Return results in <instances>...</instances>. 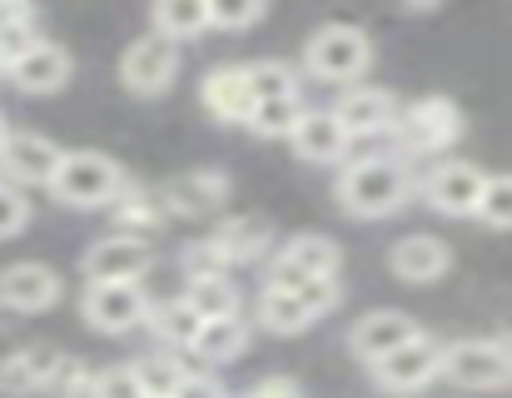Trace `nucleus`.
Returning <instances> with one entry per match:
<instances>
[{
  "label": "nucleus",
  "instance_id": "3",
  "mask_svg": "<svg viewBox=\"0 0 512 398\" xmlns=\"http://www.w3.org/2000/svg\"><path fill=\"white\" fill-rule=\"evenodd\" d=\"M304 70L324 85H339V90L358 85L373 70V35L363 25H348V20L319 25L304 40Z\"/></svg>",
  "mask_w": 512,
  "mask_h": 398
},
{
  "label": "nucleus",
  "instance_id": "32",
  "mask_svg": "<svg viewBox=\"0 0 512 398\" xmlns=\"http://www.w3.org/2000/svg\"><path fill=\"white\" fill-rule=\"evenodd\" d=\"M473 219H483V224H493V229H512V175H488Z\"/></svg>",
  "mask_w": 512,
  "mask_h": 398
},
{
  "label": "nucleus",
  "instance_id": "36",
  "mask_svg": "<svg viewBox=\"0 0 512 398\" xmlns=\"http://www.w3.org/2000/svg\"><path fill=\"white\" fill-rule=\"evenodd\" d=\"M179 264H184V274H189V279L229 274V269H224V259H219V249L209 244V234H204V239H189V244H184V254H179Z\"/></svg>",
  "mask_w": 512,
  "mask_h": 398
},
{
  "label": "nucleus",
  "instance_id": "17",
  "mask_svg": "<svg viewBox=\"0 0 512 398\" xmlns=\"http://www.w3.org/2000/svg\"><path fill=\"white\" fill-rule=\"evenodd\" d=\"M413 334H423L413 314H403V309H373V314H363L348 329V349H353V359H363L373 369L378 359H388L393 349H403Z\"/></svg>",
  "mask_w": 512,
  "mask_h": 398
},
{
  "label": "nucleus",
  "instance_id": "16",
  "mask_svg": "<svg viewBox=\"0 0 512 398\" xmlns=\"http://www.w3.org/2000/svg\"><path fill=\"white\" fill-rule=\"evenodd\" d=\"M10 85L15 90H25V95H55V90H65L70 85V75H75V60H70V50L65 45H55V40H35L20 60H10Z\"/></svg>",
  "mask_w": 512,
  "mask_h": 398
},
{
  "label": "nucleus",
  "instance_id": "33",
  "mask_svg": "<svg viewBox=\"0 0 512 398\" xmlns=\"http://www.w3.org/2000/svg\"><path fill=\"white\" fill-rule=\"evenodd\" d=\"M264 20V0H209V30H249Z\"/></svg>",
  "mask_w": 512,
  "mask_h": 398
},
{
  "label": "nucleus",
  "instance_id": "37",
  "mask_svg": "<svg viewBox=\"0 0 512 398\" xmlns=\"http://www.w3.org/2000/svg\"><path fill=\"white\" fill-rule=\"evenodd\" d=\"M30 224V199L15 185H0V239H15Z\"/></svg>",
  "mask_w": 512,
  "mask_h": 398
},
{
  "label": "nucleus",
  "instance_id": "18",
  "mask_svg": "<svg viewBox=\"0 0 512 398\" xmlns=\"http://www.w3.org/2000/svg\"><path fill=\"white\" fill-rule=\"evenodd\" d=\"M388 269H393V279H403V284H438V279L453 269V249H448V239H438V234H403V239L388 249Z\"/></svg>",
  "mask_w": 512,
  "mask_h": 398
},
{
  "label": "nucleus",
  "instance_id": "27",
  "mask_svg": "<svg viewBox=\"0 0 512 398\" xmlns=\"http://www.w3.org/2000/svg\"><path fill=\"white\" fill-rule=\"evenodd\" d=\"M254 319H259V329H269V334H304V329H314L319 319L289 294V289H259V304H254Z\"/></svg>",
  "mask_w": 512,
  "mask_h": 398
},
{
  "label": "nucleus",
  "instance_id": "6",
  "mask_svg": "<svg viewBox=\"0 0 512 398\" xmlns=\"http://www.w3.org/2000/svg\"><path fill=\"white\" fill-rule=\"evenodd\" d=\"M80 319L95 334H135L150 319V294L145 284H85L80 294Z\"/></svg>",
  "mask_w": 512,
  "mask_h": 398
},
{
  "label": "nucleus",
  "instance_id": "20",
  "mask_svg": "<svg viewBox=\"0 0 512 398\" xmlns=\"http://www.w3.org/2000/svg\"><path fill=\"white\" fill-rule=\"evenodd\" d=\"M60 359H65V354L50 349V344H30V349L5 354V359H0V394H10V398L45 394L50 379H55V369H60Z\"/></svg>",
  "mask_w": 512,
  "mask_h": 398
},
{
  "label": "nucleus",
  "instance_id": "26",
  "mask_svg": "<svg viewBox=\"0 0 512 398\" xmlns=\"http://www.w3.org/2000/svg\"><path fill=\"white\" fill-rule=\"evenodd\" d=\"M184 304H189L199 319H234V314H244L239 284H234L229 274H204V279H189V284H184Z\"/></svg>",
  "mask_w": 512,
  "mask_h": 398
},
{
  "label": "nucleus",
  "instance_id": "39",
  "mask_svg": "<svg viewBox=\"0 0 512 398\" xmlns=\"http://www.w3.org/2000/svg\"><path fill=\"white\" fill-rule=\"evenodd\" d=\"M249 394L254 398H299V384H294V379H284V374H274V379H259Z\"/></svg>",
  "mask_w": 512,
  "mask_h": 398
},
{
  "label": "nucleus",
  "instance_id": "4",
  "mask_svg": "<svg viewBox=\"0 0 512 398\" xmlns=\"http://www.w3.org/2000/svg\"><path fill=\"white\" fill-rule=\"evenodd\" d=\"M125 185H130V175L105 150H65L60 170L50 180V195L65 209H110Z\"/></svg>",
  "mask_w": 512,
  "mask_h": 398
},
{
  "label": "nucleus",
  "instance_id": "12",
  "mask_svg": "<svg viewBox=\"0 0 512 398\" xmlns=\"http://www.w3.org/2000/svg\"><path fill=\"white\" fill-rule=\"evenodd\" d=\"M483 185H488V175L473 160H438L418 180V195L428 199L438 214H448V219H468V214H478Z\"/></svg>",
  "mask_w": 512,
  "mask_h": 398
},
{
  "label": "nucleus",
  "instance_id": "9",
  "mask_svg": "<svg viewBox=\"0 0 512 398\" xmlns=\"http://www.w3.org/2000/svg\"><path fill=\"white\" fill-rule=\"evenodd\" d=\"M60 145L50 135H35V130H5L0 140V185H15V190H35L55 180L60 170Z\"/></svg>",
  "mask_w": 512,
  "mask_h": 398
},
{
  "label": "nucleus",
  "instance_id": "1",
  "mask_svg": "<svg viewBox=\"0 0 512 398\" xmlns=\"http://www.w3.org/2000/svg\"><path fill=\"white\" fill-rule=\"evenodd\" d=\"M413 165L398 160L393 150L388 155H363V160H348L334 185L339 195V209L353 214V219H388L398 214L408 199H413Z\"/></svg>",
  "mask_w": 512,
  "mask_h": 398
},
{
  "label": "nucleus",
  "instance_id": "29",
  "mask_svg": "<svg viewBox=\"0 0 512 398\" xmlns=\"http://www.w3.org/2000/svg\"><path fill=\"white\" fill-rule=\"evenodd\" d=\"M304 115H309L304 95H289V100H264V105H254L244 125H249L259 140H294V130H299Z\"/></svg>",
  "mask_w": 512,
  "mask_h": 398
},
{
  "label": "nucleus",
  "instance_id": "22",
  "mask_svg": "<svg viewBox=\"0 0 512 398\" xmlns=\"http://www.w3.org/2000/svg\"><path fill=\"white\" fill-rule=\"evenodd\" d=\"M269 239H274V229H269L264 214H229L219 229H209V244L219 249L224 269L264 259V254H269Z\"/></svg>",
  "mask_w": 512,
  "mask_h": 398
},
{
  "label": "nucleus",
  "instance_id": "21",
  "mask_svg": "<svg viewBox=\"0 0 512 398\" xmlns=\"http://www.w3.org/2000/svg\"><path fill=\"white\" fill-rule=\"evenodd\" d=\"M199 105H204L219 125H244L249 110H254L244 65H214V70L199 80Z\"/></svg>",
  "mask_w": 512,
  "mask_h": 398
},
{
  "label": "nucleus",
  "instance_id": "38",
  "mask_svg": "<svg viewBox=\"0 0 512 398\" xmlns=\"http://www.w3.org/2000/svg\"><path fill=\"white\" fill-rule=\"evenodd\" d=\"M174 398H229V389L219 384V374H209V369H189Z\"/></svg>",
  "mask_w": 512,
  "mask_h": 398
},
{
  "label": "nucleus",
  "instance_id": "31",
  "mask_svg": "<svg viewBox=\"0 0 512 398\" xmlns=\"http://www.w3.org/2000/svg\"><path fill=\"white\" fill-rule=\"evenodd\" d=\"M244 80H249V100H254V105L299 95V70L284 65V60H249V65H244Z\"/></svg>",
  "mask_w": 512,
  "mask_h": 398
},
{
  "label": "nucleus",
  "instance_id": "2",
  "mask_svg": "<svg viewBox=\"0 0 512 398\" xmlns=\"http://www.w3.org/2000/svg\"><path fill=\"white\" fill-rule=\"evenodd\" d=\"M458 135H463V110H458L448 95H423V100L398 105L393 130H388L393 155L408 160V165L423 160V155H443V150H453Z\"/></svg>",
  "mask_w": 512,
  "mask_h": 398
},
{
  "label": "nucleus",
  "instance_id": "35",
  "mask_svg": "<svg viewBox=\"0 0 512 398\" xmlns=\"http://www.w3.org/2000/svg\"><path fill=\"white\" fill-rule=\"evenodd\" d=\"M90 398H145L140 379H135V364H110V369H95V389Z\"/></svg>",
  "mask_w": 512,
  "mask_h": 398
},
{
  "label": "nucleus",
  "instance_id": "7",
  "mask_svg": "<svg viewBox=\"0 0 512 398\" xmlns=\"http://www.w3.org/2000/svg\"><path fill=\"white\" fill-rule=\"evenodd\" d=\"M443 339H433V334H413L403 349H393L388 359H378L373 364V384L383 389V394H418V389H428L433 379H443Z\"/></svg>",
  "mask_w": 512,
  "mask_h": 398
},
{
  "label": "nucleus",
  "instance_id": "19",
  "mask_svg": "<svg viewBox=\"0 0 512 398\" xmlns=\"http://www.w3.org/2000/svg\"><path fill=\"white\" fill-rule=\"evenodd\" d=\"M289 145H294V155L304 165H348V150H353V140L334 120V110H309Z\"/></svg>",
  "mask_w": 512,
  "mask_h": 398
},
{
  "label": "nucleus",
  "instance_id": "23",
  "mask_svg": "<svg viewBox=\"0 0 512 398\" xmlns=\"http://www.w3.org/2000/svg\"><path fill=\"white\" fill-rule=\"evenodd\" d=\"M249 339H254V324L244 319V314H234V319H204V329H199V339L189 344V354L199 359V369H224V364H239L244 359V349H249Z\"/></svg>",
  "mask_w": 512,
  "mask_h": 398
},
{
  "label": "nucleus",
  "instance_id": "14",
  "mask_svg": "<svg viewBox=\"0 0 512 398\" xmlns=\"http://www.w3.org/2000/svg\"><path fill=\"white\" fill-rule=\"evenodd\" d=\"M60 294H65V279L50 264L20 259V264L0 269V309H10V314H45L60 304Z\"/></svg>",
  "mask_w": 512,
  "mask_h": 398
},
{
  "label": "nucleus",
  "instance_id": "34",
  "mask_svg": "<svg viewBox=\"0 0 512 398\" xmlns=\"http://www.w3.org/2000/svg\"><path fill=\"white\" fill-rule=\"evenodd\" d=\"M90 389H95V369H90L85 359H75V354H65L45 394H55V398H90Z\"/></svg>",
  "mask_w": 512,
  "mask_h": 398
},
{
  "label": "nucleus",
  "instance_id": "30",
  "mask_svg": "<svg viewBox=\"0 0 512 398\" xmlns=\"http://www.w3.org/2000/svg\"><path fill=\"white\" fill-rule=\"evenodd\" d=\"M184 374H189V364L174 359L170 349H155V354H140L135 359V379H140L145 398H174L179 384H184Z\"/></svg>",
  "mask_w": 512,
  "mask_h": 398
},
{
  "label": "nucleus",
  "instance_id": "11",
  "mask_svg": "<svg viewBox=\"0 0 512 398\" xmlns=\"http://www.w3.org/2000/svg\"><path fill=\"white\" fill-rule=\"evenodd\" d=\"M343 264L339 244L329 239V234H289L279 249H274V259H269V274H264V284H299V279H334Z\"/></svg>",
  "mask_w": 512,
  "mask_h": 398
},
{
  "label": "nucleus",
  "instance_id": "15",
  "mask_svg": "<svg viewBox=\"0 0 512 398\" xmlns=\"http://www.w3.org/2000/svg\"><path fill=\"white\" fill-rule=\"evenodd\" d=\"M329 110L348 130V140H373V135H388L393 130L398 95L393 90H378V85H348V90H339V100Z\"/></svg>",
  "mask_w": 512,
  "mask_h": 398
},
{
  "label": "nucleus",
  "instance_id": "13",
  "mask_svg": "<svg viewBox=\"0 0 512 398\" xmlns=\"http://www.w3.org/2000/svg\"><path fill=\"white\" fill-rule=\"evenodd\" d=\"M155 199H160L165 219H209V214H219L224 199H229V175L199 165V170L170 175V180L155 190Z\"/></svg>",
  "mask_w": 512,
  "mask_h": 398
},
{
  "label": "nucleus",
  "instance_id": "25",
  "mask_svg": "<svg viewBox=\"0 0 512 398\" xmlns=\"http://www.w3.org/2000/svg\"><path fill=\"white\" fill-rule=\"evenodd\" d=\"M145 329L155 334V344L160 349H189L194 339H199V329H204V319L184 304V294H174V299H160V304H150V319H145Z\"/></svg>",
  "mask_w": 512,
  "mask_h": 398
},
{
  "label": "nucleus",
  "instance_id": "24",
  "mask_svg": "<svg viewBox=\"0 0 512 398\" xmlns=\"http://www.w3.org/2000/svg\"><path fill=\"white\" fill-rule=\"evenodd\" d=\"M105 214H110V234H130V239H150L165 224V209H160L155 190H140L135 180L115 195V204Z\"/></svg>",
  "mask_w": 512,
  "mask_h": 398
},
{
  "label": "nucleus",
  "instance_id": "8",
  "mask_svg": "<svg viewBox=\"0 0 512 398\" xmlns=\"http://www.w3.org/2000/svg\"><path fill=\"white\" fill-rule=\"evenodd\" d=\"M174 75H179V45L165 40V35H155V30L130 40L125 55H120V80L140 100H160L174 85Z\"/></svg>",
  "mask_w": 512,
  "mask_h": 398
},
{
  "label": "nucleus",
  "instance_id": "28",
  "mask_svg": "<svg viewBox=\"0 0 512 398\" xmlns=\"http://www.w3.org/2000/svg\"><path fill=\"white\" fill-rule=\"evenodd\" d=\"M150 30L165 40H199L209 30V0H160L150 10Z\"/></svg>",
  "mask_w": 512,
  "mask_h": 398
},
{
  "label": "nucleus",
  "instance_id": "41",
  "mask_svg": "<svg viewBox=\"0 0 512 398\" xmlns=\"http://www.w3.org/2000/svg\"><path fill=\"white\" fill-rule=\"evenodd\" d=\"M0 140H5V120H0Z\"/></svg>",
  "mask_w": 512,
  "mask_h": 398
},
{
  "label": "nucleus",
  "instance_id": "40",
  "mask_svg": "<svg viewBox=\"0 0 512 398\" xmlns=\"http://www.w3.org/2000/svg\"><path fill=\"white\" fill-rule=\"evenodd\" d=\"M229 398H254V394H229Z\"/></svg>",
  "mask_w": 512,
  "mask_h": 398
},
{
  "label": "nucleus",
  "instance_id": "5",
  "mask_svg": "<svg viewBox=\"0 0 512 398\" xmlns=\"http://www.w3.org/2000/svg\"><path fill=\"white\" fill-rule=\"evenodd\" d=\"M443 379L468 389V394H488V389H508L512 384V339H458L443 349Z\"/></svg>",
  "mask_w": 512,
  "mask_h": 398
},
{
  "label": "nucleus",
  "instance_id": "10",
  "mask_svg": "<svg viewBox=\"0 0 512 398\" xmlns=\"http://www.w3.org/2000/svg\"><path fill=\"white\" fill-rule=\"evenodd\" d=\"M150 264H155L150 239H130V234H105L80 254L85 284H140Z\"/></svg>",
  "mask_w": 512,
  "mask_h": 398
}]
</instances>
